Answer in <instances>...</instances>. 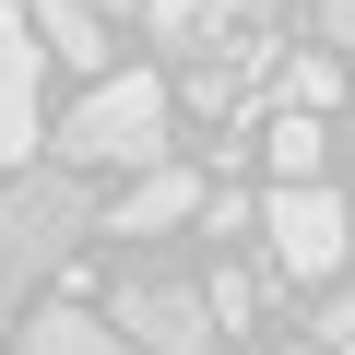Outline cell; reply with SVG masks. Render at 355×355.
Here are the masks:
<instances>
[{
    "instance_id": "cell-1",
    "label": "cell",
    "mask_w": 355,
    "mask_h": 355,
    "mask_svg": "<svg viewBox=\"0 0 355 355\" xmlns=\"http://www.w3.org/2000/svg\"><path fill=\"white\" fill-rule=\"evenodd\" d=\"M166 119H178V95H166L154 71H107V83L48 130V166H71V178H83V166H130V178H142V166H166Z\"/></svg>"
},
{
    "instance_id": "cell-2",
    "label": "cell",
    "mask_w": 355,
    "mask_h": 355,
    "mask_svg": "<svg viewBox=\"0 0 355 355\" xmlns=\"http://www.w3.org/2000/svg\"><path fill=\"white\" fill-rule=\"evenodd\" d=\"M83 225H95V202L71 166H12V190H0V308H24L36 272H60L83 249Z\"/></svg>"
},
{
    "instance_id": "cell-3",
    "label": "cell",
    "mask_w": 355,
    "mask_h": 355,
    "mask_svg": "<svg viewBox=\"0 0 355 355\" xmlns=\"http://www.w3.org/2000/svg\"><path fill=\"white\" fill-rule=\"evenodd\" d=\"M119 343H154V355H202L214 343V308H202V284L190 272H119V296L95 308Z\"/></svg>"
},
{
    "instance_id": "cell-4",
    "label": "cell",
    "mask_w": 355,
    "mask_h": 355,
    "mask_svg": "<svg viewBox=\"0 0 355 355\" xmlns=\"http://www.w3.org/2000/svg\"><path fill=\"white\" fill-rule=\"evenodd\" d=\"M261 237H272V261H284L296 284H320V272H343L355 214H343L331 178H296V190H272V202H261Z\"/></svg>"
},
{
    "instance_id": "cell-5",
    "label": "cell",
    "mask_w": 355,
    "mask_h": 355,
    "mask_svg": "<svg viewBox=\"0 0 355 355\" xmlns=\"http://www.w3.org/2000/svg\"><path fill=\"white\" fill-rule=\"evenodd\" d=\"M36 71H48V48L24 36V12H0V166H36V142H48Z\"/></svg>"
},
{
    "instance_id": "cell-6",
    "label": "cell",
    "mask_w": 355,
    "mask_h": 355,
    "mask_svg": "<svg viewBox=\"0 0 355 355\" xmlns=\"http://www.w3.org/2000/svg\"><path fill=\"white\" fill-rule=\"evenodd\" d=\"M202 214V178L190 166H142L130 190H119V214H107V237H166V225H190Z\"/></svg>"
},
{
    "instance_id": "cell-7",
    "label": "cell",
    "mask_w": 355,
    "mask_h": 355,
    "mask_svg": "<svg viewBox=\"0 0 355 355\" xmlns=\"http://www.w3.org/2000/svg\"><path fill=\"white\" fill-rule=\"evenodd\" d=\"M0 355H130V343H119L95 308H36V320H24L12 343H0Z\"/></svg>"
},
{
    "instance_id": "cell-8",
    "label": "cell",
    "mask_w": 355,
    "mask_h": 355,
    "mask_svg": "<svg viewBox=\"0 0 355 355\" xmlns=\"http://www.w3.org/2000/svg\"><path fill=\"white\" fill-rule=\"evenodd\" d=\"M24 36L48 60H107V24H95V0H24Z\"/></svg>"
},
{
    "instance_id": "cell-9",
    "label": "cell",
    "mask_w": 355,
    "mask_h": 355,
    "mask_svg": "<svg viewBox=\"0 0 355 355\" xmlns=\"http://www.w3.org/2000/svg\"><path fill=\"white\" fill-rule=\"evenodd\" d=\"M261 154H272V178L296 190V178H320V119H296V107H272V130H261Z\"/></svg>"
},
{
    "instance_id": "cell-10",
    "label": "cell",
    "mask_w": 355,
    "mask_h": 355,
    "mask_svg": "<svg viewBox=\"0 0 355 355\" xmlns=\"http://www.w3.org/2000/svg\"><path fill=\"white\" fill-rule=\"evenodd\" d=\"M154 12V36H225V24H249V0H142Z\"/></svg>"
},
{
    "instance_id": "cell-11",
    "label": "cell",
    "mask_w": 355,
    "mask_h": 355,
    "mask_svg": "<svg viewBox=\"0 0 355 355\" xmlns=\"http://www.w3.org/2000/svg\"><path fill=\"white\" fill-rule=\"evenodd\" d=\"M331 95H343V71H331V48H308V60H284V107H296V119H331Z\"/></svg>"
},
{
    "instance_id": "cell-12",
    "label": "cell",
    "mask_w": 355,
    "mask_h": 355,
    "mask_svg": "<svg viewBox=\"0 0 355 355\" xmlns=\"http://www.w3.org/2000/svg\"><path fill=\"white\" fill-rule=\"evenodd\" d=\"M308 331H320V355H355V284H343V296H331V308H320Z\"/></svg>"
},
{
    "instance_id": "cell-13",
    "label": "cell",
    "mask_w": 355,
    "mask_h": 355,
    "mask_svg": "<svg viewBox=\"0 0 355 355\" xmlns=\"http://www.w3.org/2000/svg\"><path fill=\"white\" fill-rule=\"evenodd\" d=\"M320 36H331V48H355V0H320Z\"/></svg>"
}]
</instances>
